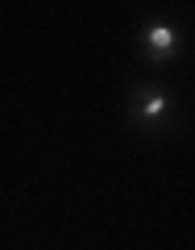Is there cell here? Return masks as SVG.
<instances>
[{"label": "cell", "instance_id": "cell-1", "mask_svg": "<svg viewBox=\"0 0 195 250\" xmlns=\"http://www.w3.org/2000/svg\"><path fill=\"white\" fill-rule=\"evenodd\" d=\"M175 117H178V100L166 83L145 80L137 88H129V96H124V121L142 134H162L175 125Z\"/></svg>", "mask_w": 195, "mask_h": 250}, {"label": "cell", "instance_id": "cell-2", "mask_svg": "<svg viewBox=\"0 0 195 250\" xmlns=\"http://www.w3.org/2000/svg\"><path fill=\"white\" fill-rule=\"evenodd\" d=\"M183 46H187V34L175 21H150V25L137 29V54H142L145 62H154V67L175 62L178 54H183Z\"/></svg>", "mask_w": 195, "mask_h": 250}]
</instances>
